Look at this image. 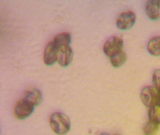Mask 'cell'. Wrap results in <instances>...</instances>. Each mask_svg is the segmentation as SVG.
<instances>
[{
    "label": "cell",
    "mask_w": 160,
    "mask_h": 135,
    "mask_svg": "<svg viewBox=\"0 0 160 135\" xmlns=\"http://www.w3.org/2000/svg\"><path fill=\"white\" fill-rule=\"evenodd\" d=\"M136 19L135 14L132 11L123 12L118 16L116 21V26L120 30H128L134 26Z\"/></svg>",
    "instance_id": "5b68a950"
},
{
    "label": "cell",
    "mask_w": 160,
    "mask_h": 135,
    "mask_svg": "<svg viewBox=\"0 0 160 135\" xmlns=\"http://www.w3.org/2000/svg\"><path fill=\"white\" fill-rule=\"evenodd\" d=\"M71 41L72 37L70 34L67 32H63L55 36L53 42L59 50L62 48L69 47Z\"/></svg>",
    "instance_id": "30bf717a"
},
{
    "label": "cell",
    "mask_w": 160,
    "mask_h": 135,
    "mask_svg": "<svg viewBox=\"0 0 160 135\" xmlns=\"http://www.w3.org/2000/svg\"><path fill=\"white\" fill-rule=\"evenodd\" d=\"M126 61V54L122 50L110 58L111 63L114 67L116 68L123 66Z\"/></svg>",
    "instance_id": "7c38bea8"
},
{
    "label": "cell",
    "mask_w": 160,
    "mask_h": 135,
    "mask_svg": "<svg viewBox=\"0 0 160 135\" xmlns=\"http://www.w3.org/2000/svg\"><path fill=\"white\" fill-rule=\"evenodd\" d=\"M160 92L151 86L144 88L141 92V99L142 102L149 109L157 105Z\"/></svg>",
    "instance_id": "7a4b0ae2"
},
{
    "label": "cell",
    "mask_w": 160,
    "mask_h": 135,
    "mask_svg": "<svg viewBox=\"0 0 160 135\" xmlns=\"http://www.w3.org/2000/svg\"><path fill=\"white\" fill-rule=\"evenodd\" d=\"M157 105L160 106V96H159V98H158V103H157Z\"/></svg>",
    "instance_id": "2e32d148"
},
{
    "label": "cell",
    "mask_w": 160,
    "mask_h": 135,
    "mask_svg": "<svg viewBox=\"0 0 160 135\" xmlns=\"http://www.w3.org/2000/svg\"><path fill=\"white\" fill-rule=\"evenodd\" d=\"M51 128L58 135H65L70 131L71 123L67 116L61 112H55L50 116Z\"/></svg>",
    "instance_id": "6da1fadb"
},
{
    "label": "cell",
    "mask_w": 160,
    "mask_h": 135,
    "mask_svg": "<svg viewBox=\"0 0 160 135\" xmlns=\"http://www.w3.org/2000/svg\"><path fill=\"white\" fill-rule=\"evenodd\" d=\"M119 135V134H115V135Z\"/></svg>",
    "instance_id": "ac0fdd59"
},
{
    "label": "cell",
    "mask_w": 160,
    "mask_h": 135,
    "mask_svg": "<svg viewBox=\"0 0 160 135\" xmlns=\"http://www.w3.org/2000/svg\"><path fill=\"white\" fill-rule=\"evenodd\" d=\"M148 118L149 121L160 125V106L155 105L149 108L148 111Z\"/></svg>",
    "instance_id": "4fadbf2b"
},
{
    "label": "cell",
    "mask_w": 160,
    "mask_h": 135,
    "mask_svg": "<svg viewBox=\"0 0 160 135\" xmlns=\"http://www.w3.org/2000/svg\"><path fill=\"white\" fill-rule=\"evenodd\" d=\"M123 42L118 36H113L107 40L103 47V52L106 55L111 58L122 51Z\"/></svg>",
    "instance_id": "3957f363"
},
{
    "label": "cell",
    "mask_w": 160,
    "mask_h": 135,
    "mask_svg": "<svg viewBox=\"0 0 160 135\" xmlns=\"http://www.w3.org/2000/svg\"><path fill=\"white\" fill-rule=\"evenodd\" d=\"M154 88L160 93V69L156 70L152 75Z\"/></svg>",
    "instance_id": "9a60e30c"
},
{
    "label": "cell",
    "mask_w": 160,
    "mask_h": 135,
    "mask_svg": "<svg viewBox=\"0 0 160 135\" xmlns=\"http://www.w3.org/2000/svg\"><path fill=\"white\" fill-rule=\"evenodd\" d=\"M159 130V125L148 121L143 127V132L144 135H156Z\"/></svg>",
    "instance_id": "5bb4252c"
},
{
    "label": "cell",
    "mask_w": 160,
    "mask_h": 135,
    "mask_svg": "<svg viewBox=\"0 0 160 135\" xmlns=\"http://www.w3.org/2000/svg\"><path fill=\"white\" fill-rule=\"evenodd\" d=\"M100 135H109V134H108V133H102Z\"/></svg>",
    "instance_id": "e0dca14e"
},
{
    "label": "cell",
    "mask_w": 160,
    "mask_h": 135,
    "mask_svg": "<svg viewBox=\"0 0 160 135\" xmlns=\"http://www.w3.org/2000/svg\"><path fill=\"white\" fill-rule=\"evenodd\" d=\"M25 99L34 106L40 105L42 102V95L39 90L35 88L29 90L25 93Z\"/></svg>",
    "instance_id": "9c48e42d"
},
{
    "label": "cell",
    "mask_w": 160,
    "mask_h": 135,
    "mask_svg": "<svg viewBox=\"0 0 160 135\" xmlns=\"http://www.w3.org/2000/svg\"><path fill=\"white\" fill-rule=\"evenodd\" d=\"M147 50L152 55L160 56V36H155L150 40L147 46Z\"/></svg>",
    "instance_id": "8fae6325"
},
{
    "label": "cell",
    "mask_w": 160,
    "mask_h": 135,
    "mask_svg": "<svg viewBox=\"0 0 160 135\" xmlns=\"http://www.w3.org/2000/svg\"><path fill=\"white\" fill-rule=\"evenodd\" d=\"M34 107L26 99L21 100L16 104L15 108V116L20 120L26 119L34 112Z\"/></svg>",
    "instance_id": "277c9868"
},
{
    "label": "cell",
    "mask_w": 160,
    "mask_h": 135,
    "mask_svg": "<svg viewBox=\"0 0 160 135\" xmlns=\"http://www.w3.org/2000/svg\"><path fill=\"white\" fill-rule=\"evenodd\" d=\"M146 13L148 18L152 20H157L160 18V1L152 0L147 2Z\"/></svg>",
    "instance_id": "ba28073f"
},
{
    "label": "cell",
    "mask_w": 160,
    "mask_h": 135,
    "mask_svg": "<svg viewBox=\"0 0 160 135\" xmlns=\"http://www.w3.org/2000/svg\"><path fill=\"white\" fill-rule=\"evenodd\" d=\"M58 51L54 42H50L47 45L43 55L44 63L47 66H52L58 61Z\"/></svg>",
    "instance_id": "8992f818"
},
{
    "label": "cell",
    "mask_w": 160,
    "mask_h": 135,
    "mask_svg": "<svg viewBox=\"0 0 160 135\" xmlns=\"http://www.w3.org/2000/svg\"><path fill=\"white\" fill-rule=\"evenodd\" d=\"M74 54L70 46L59 50L58 55V63L62 67H67L72 62Z\"/></svg>",
    "instance_id": "52a82bcc"
}]
</instances>
